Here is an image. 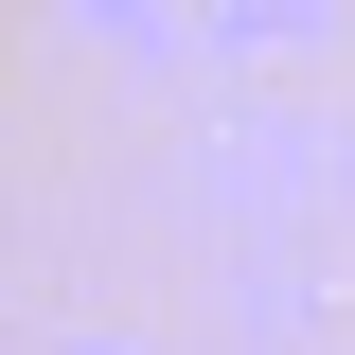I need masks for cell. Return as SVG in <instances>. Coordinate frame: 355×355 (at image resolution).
<instances>
[{
  "label": "cell",
  "instance_id": "cell-1",
  "mask_svg": "<svg viewBox=\"0 0 355 355\" xmlns=\"http://www.w3.org/2000/svg\"><path fill=\"white\" fill-rule=\"evenodd\" d=\"M36 355H160V338H125V320H53Z\"/></svg>",
  "mask_w": 355,
  "mask_h": 355
}]
</instances>
